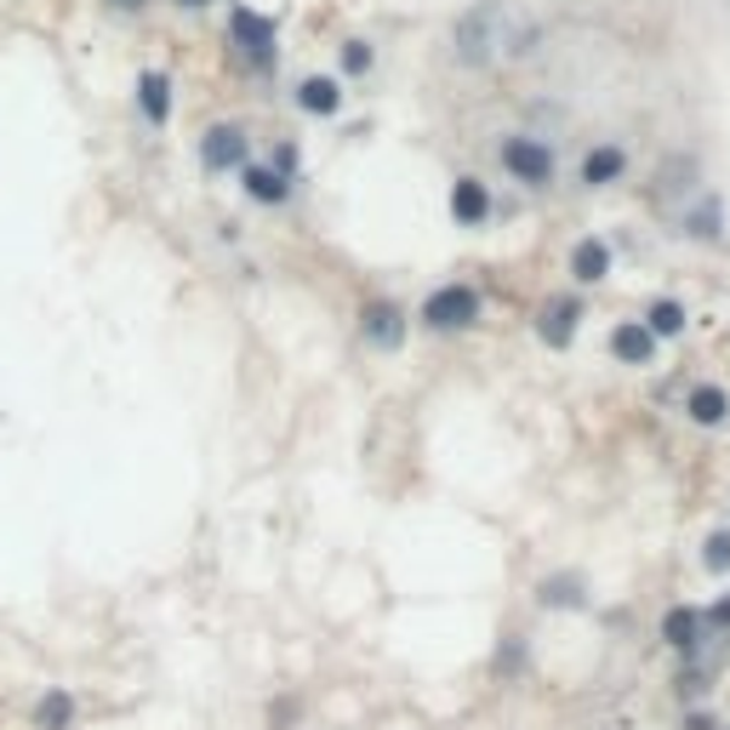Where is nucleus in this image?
I'll return each instance as SVG.
<instances>
[{
  "label": "nucleus",
  "instance_id": "f257e3e1",
  "mask_svg": "<svg viewBox=\"0 0 730 730\" xmlns=\"http://www.w3.org/2000/svg\"><path fill=\"white\" fill-rule=\"evenodd\" d=\"M525 40H531V23L514 0H474L451 23V52H457V64H474V69L514 58Z\"/></svg>",
  "mask_w": 730,
  "mask_h": 730
},
{
  "label": "nucleus",
  "instance_id": "f03ea898",
  "mask_svg": "<svg viewBox=\"0 0 730 730\" xmlns=\"http://www.w3.org/2000/svg\"><path fill=\"white\" fill-rule=\"evenodd\" d=\"M228 35H234V46H240V58H246L257 75L274 69V18H263V12H252V7H234V12H228Z\"/></svg>",
  "mask_w": 730,
  "mask_h": 730
},
{
  "label": "nucleus",
  "instance_id": "7ed1b4c3",
  "mask_svg": "<svg viewBox=\"0 0 730 730\" xmlns=\"http://www.w3.org/2000/svg\"><path fill=\"white\" fill-rule=\"evenodd\" d=\"M422 320H428L434 331L474 325V320H479V291H474V285H440V291L422 303Z\"/></svg>",
  "mask_w": 730,
  "mask_h": 730
},
{
  "label": "nucleus",
  "instance_id": "20e7f679",
  "mask_svg": "<svg viewBox=\"0 0 730 730\" xmlns=\"http://www.w3.org/2000/svg\"><path fill=\"white\" fill-rule=\"evenodd\" d=\"M503 166L519 183H554V155L543 149V143H531V137H508L503 143Z\"/></svg>",
  "mask_w": 730,
  "mask_h": 730
},
{
  "label": "nucleus",
  "instance_id": "39448f33",
  "mask_svg": "<svg viewBox=\"0 0 730 730\" xmlns=\"http://www.w3.org/2000/svg\"><path fill=\"white\" fill-rule=\"evenodd\" d=\"M201 166H206V172L246 166V132H240V126H212V132L201 137Z\"/></svg>",
  "mask_w": 730,
  "mask_h": 730
},
{
  "label": "nucleus",
  "instance_id": "423d86ee",
  "mask_svg": "<svg viewBox=\"0 0 730 730\" xmlns=\"http://www.w3.org/2000/svg\"><path fill=\"white\" fill-rule=\"evenodd\" d=\"M137 109H143V120H149V126L172 120V80L160 69H143L137 75Z\"/></svg>",
  "mask_w": 730,
  "mask_h": 730
},
{
  "label": "nucleus",
  "instance_id": "0eeeda50",
  "mask_svg": "<svg viewBox=\"0 0 730 730\" xmlns=\"http://www.w3.org/2000/svg\"><path fill=\"white\" fill-rule=\"evenodd\" d=\"M360 331L371 337L377 349H400V337H406V314H400L395 303H366V314H360Z\"/></svg>",
  "mask_w": 730,
  "mask_h": 730
},
{
  "label": "nucleus",
  "instance_id": "6e6552de",
  "mask_svg": "<svg viewBox=\"0 0 730 730\" xmlns=\"http://www.w3.org/2000/svg\"><path fill=\"white\" fill-rule=\"evenodd\" d=\"M611 354H616L622 366H651L656 337H651L640 320H627V325H616V331H611Z\"/></svg>",
  "mask_w": 730,
  "mask_h": 730
},
{
  "label": "nucleus",
  "instance_id": "1a4fd4ad",
  "mask_svg": "<svg viewBox=\"0 0 730 730\" xmlns=\"http://www.w3.org/2000/svg\"><path fill=\"white\" fill-rule=\"evenodd\" d=\"M451 217H457V223H485V217H491V194H485L479 177H457V188H451Z\"/></svg>",
  "mask_w": 730,
  "mask_h": 730
},
{
  "label": "nucleus",
  "instance_id": "9d476101",
  "mask_svg": "<svg viewBox=\"0 0 730 730\" xmlns=\"http://www.w3.org/2000/svg\"><path fill=\"white\" fill-rule=\"evenodd\" d=\"M576 320H582V303H576V298L548 303V309H543V343H548V349H565L571 337H576Z\"/></svg>",
  "mask_w": 730,
  "mask_h": 730
},
{
  "label": "nucleus",
  "instance_id": "9b49d317",
  "mask_svg": "<svg viewBox=\"0 0 730 730\" xmlns=\"http://www.w3.org/2000/svg\"><path fill=\"white\" fill-rule=\"evenodd\" d=\"M571 274L582 285H600L611 274V246H605V240H582V246L571 252Z\"/></svg>",
  "mask_w": 730,
  "mask_h": 730
},
{
  "label": "nucleus",
  "instance_id": "f8f14e48",
  "mask_svg": "<svg viewBox=\"0 0 730 730\" xmlns=\"http://www.w3.org/2000/svg\"><path fill=\"white\" fill-rule=\"evenodd\" d=\"M298 104L309 115H337V109H343V91H337V80H325V75H309L298 86Z\"/></svg>",
  "mask_w": 730,
  "mask_h": 730
},
{
  "label": "nucleus",
  "instance_id": "ddd939ff",
  "mask_svg": "<svg viewBox=\"0 0 730 730\" xmlns=\"http://www.w3.org/2000/svg\"><path fill=\"white\" fill-rule=\"evenodd\" d=\"M246 194H252V201H263V206H280L285 194H291V183L274 166H246Z\"/></svg>",
  "mask_w": 730,
  "mask_h": 730
},
{
  "label": "nucleus",
  "instance_id": "4468645a",
  "mask_svg": "<svg viewBox=\"0 0 730 730\" xmlns=\"http://www.w3.org/2000/svg\"><path fill=\"white\" fill-rule=\"evenodd\" d=\"M702 428H713V422H724L730 417V400H724V388H713V382H702V388H691V406H685Z\"/></svg>",
  "mask_w": 730,
  "mask_h": 730
},
{
  "label": "nucleus",
  "instance_id": "2eb2a0df",
  "mask_svg": "<svg viewBox=\"0 0 730 730\" xmlns=\"http://www.w3.org/2000/svg\"><path fill=\"white\" fill-rule=\"evenodd\" d=\"M697 634H702V622H697V611H685V605H673V611L662 616V640H668L673 651H691V645H697Z\"/></svg>",
  "mask_w": 730,
  "mask_h": 730
},
{
  "label": "nucleus",
  "instance_id": "dca6fc26",
  "mask_svg": "<svg viewBox=\"0 0 730 730\" xmlns=\"http://www.w3.org/2000/svg\"><path fill=\"white\" fill-rule=\"evenodd\" d=\"M35 724H40V730H69V724H75L69 691H46V697L35 702Z\"/></svg>",
  "mask_w": 730,
  "mask_h": 730
},
{
  "label": "nucleus",
  "instance_id": "f3484780",
  "mask_svg": "<svg viewBox=\"0 0 730 730\" xmlns=\"http://www.w3.org/2000/svg\"><path fill=\"white\" fill-rule=\"evenodd\" d=\"M622 166H627V155H622V149H594L588 160H582V183H616V177H622Z\"/></svg>",
  "mask_w": 730,
  "mask_h": 730
},
{
  "label": "nucleus",
  "instance_id": "a211bd4d",
  "mask_svg": "<svg viewBox=\"0 0 730 730\" xmlns=\"http://www.w3.org/2000/svg\"><path fill=\"white\" fill-rule=\"evenodd\" d=\"M645 331L651 337H679V331H685V309H679V303H651V314H645Z\"/></svg>",
  "mask_w": 730,
  "mask_h": 730
},
{
  "label": "nucleus",
  "instance_id": "6ab92c4d",
  "mask_svg": "<svg viewBox=\"0 0 730 730\" xmlns=\"http://www.w3.org/2000/svg\"><path fill=\"white\" fill-rule=\"evenodd\" d=\"M576 600H582L576 576H554V582H543V605H576Z\"/></svg>",
  "mask_w": 730,
  "mask_h": 730
},
{
  "label": "nucleus",
  "instance_id": "aec40b11",
  "mask_svg": "<svg viewBox=\"0 0 730 730\" xmlns=\"http://www.w3.org/2000/svg\"><path fill=\"white\" fill-rule=\"evenodd\" d=\"M708 571H730V531H719V537H708V554H702Z\"/></svg>",
  "mask_w": 730,
  "mask_h": 730
},
{
  "label": "nucleus",
  "instance_id": "412c9836",
  "mask_svg": "<svg viewBox=\"0 0 730 730\" xmlns=\"http://www.w3.org/2000/svg\"><path fill=\"white\" fill-rule=\"evenodd\" d=\"M343 69H349V75H366V69H371V46H366V40H349V46H343Z\"/></svg>",
  "mask_w": 730,
  "mask_h": 730
},
{
  "label": "nucleus",
  "instance_id": "4be33fe9",
  "mask_svg": "<svg viewBox=\"0 0 730 730\" xmlns=\"http://www.w3.org/2000/svg\"><path fill=\"white\" fill-rule=\"evenodd\" d=\"M713 622H719V627H730V594H724V600L713 605Z\"/></svg>",
  "mask_w": 730,
  "mask_h": 730
},
{
  "label": "nucleus",
  "instance_id": "5701e85b",
  "mask_svg": "<svg viewBox=\"0 0 730 730\" xmlns=\"http://www.w3.org/2000/svg\"><path fill=\"white\" fill-rule=\"evenodd\" d=\"M109 7H120V12H143L149 0H109Z\"/></svg>",
  "mask_w": 730,
  "mask_h": 730
},
{
  "label": "nucleus",
  "instance_id": "b1692460",
  "mask_svg": "<svg viewBox=\"0 0 730 730\" xmlns=\"http://www.w3.org/2000/svg\"><path fill=\"white\" fill-rule=\"evenodd\" d=\"M685 730H713V724H708V713H691V719H685Z\"/></svg>",
  "mask_w": 730,
  "mask_h": 730
},
{
  "label": "nucleus",
  "instance_id": "393cba45",
  "mask_svg": "<svg viewBox=\"0 0 730 730\" xmlns=\"http://www.w3.org/2000/svg\"><path fill=\"white\" fill-rule=\"evenodd\" d=\"M177 7H188V12H201V7H212V0H177Z\"/></svg>",
  "mask_w": 730,
  "mask_h": 730
}]
</instances>
